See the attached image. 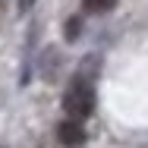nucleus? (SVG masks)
<instances>
[{
  "label": "nucleus",
  "instance_id": "nucleus-5",
  "mask_svg": "<svg viewBox=\"0 0 148 148\" xmlns=\"http://www.w3.org/2000/svg\"><path fill=\"white\" fill-rule=\"evenodd\" d=\"M32 3H35V0H19V10H29Z\"/></svg>",
  "mask_w": 148,
  "mask_h": 148
},
{
  "label": "nucleus",
  "instance_id": "nucleus-4",
  "mask_svg": "<svg viewBox=\"0 0 148 148\" xmlns=\"http://www.w3.org/2000/svg\"><path fill=\"white\" fill-rule=\"evenodd\" d=\"M76 35H79V19H69V25H66V38L73 41Z\"/></svg>",
  "mask_w": 148,
  "mask_h": 148
},
{
  "label": "nucleus",
  "instance_id": "nucleus-3",
  "mask_svg": "<svg viewBox=\"0 0 148 148\" xmlns=\"http://www.w3.org/2000/svg\"><path fill=\"white\" fill-rule=\"evenodd\" d=\"M114 3L117 0H82L85 13H107V10H114Z\"/></svg>",
  "mask_w": 148,
  "mask_h": 148
},
{
  "label": "nucleus",
  "instance_id": "nucleus-1",
  "mask_svg": "<svg viewBox=\"0 0 148 148\" xmlns=\"http://www.w3.org/2000/svg\"><path fill=\"white\" fill-rule=\"evenodd\" d=\"M63 110L69 114V120H85L95 110V88H91L88 82L76 79L66 88V95H63Z\"/></svg>",
  "mask_w": 148,
  "mask_h": 148
},
{
  "label": "nucleus",
  "instance_id": "nucleus-2",
  "mask_svg": "<svg viewBox=\"0 0 148 148\" xmlns=\"http://www.w3.org/2000/svg\"><path fill=\"white\" fill-rule=\"evenodd\" d=\"M57 139H60V145H66V148H79L85 142V126H82V120H63L57 126Z\"/></svg>",
  "mask_w": 148,
  "mask_h": 148
}]
</instances>
